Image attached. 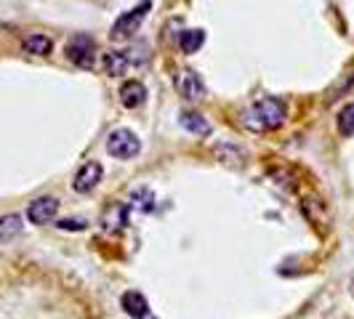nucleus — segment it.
<instances>
[{
    "mask_svg": "<svg viewBox=\"0 0 354 319\" xmlns=\"http://www.w3.org/2000/svg\"><path fill=\"white\" fill-rule=\"evenodd\" d=\"M205 43V30H184L178 35V48L184 53H197Z\"/></svg>",
    "mask_w": 354,
    "mask_h": 319,
    "instance_id": "obj_14",
    "label": "nucleus"
},
{
    "mask_svg": "<svg viewBox=\"0 0 354 319\" xmlns=\"http://www.w3.org/2000/svg\"><path fill=\"white\" fill-rule=\"evenodd\" d=\"M104 176V168L99 165V162H86L77 173H75V181H72V189L77 192V195H88L93 192L96 186H99V181Z\"/></svg>",
    "mask_w": 354,
    "mask_h": 319,
    "instance_id": "obj_6",
    "label": "nucleus"
},
{
    "mask_svg": "<svg viewBox=\"0 0 354 319\" xmlns=\"http://www.w3.org/2000/svg\"><path fill=\"white\" fill-rule=\"evenodd\" d=\"M149 8H152V0H142V3H139V6H133L131 11L120 14V19L112 24L109 37H112V40L133 37L136 32H139V27H142V21L147 19V14H149Z\"/></svg>",
    "mask_w": 354,
    "mask_h": 319,
    "instance_id": "obj_2",
    "label": "nucleus"
},
{
    "mask_svg": "<svg viewBox=\"0 0 354 319\" xmlns=\"http://www.w3.org/2000/svg\"><path fill=\"white\" fill-rule=\"evenodd\" d=\"M106 152L118 160H131L142 152V142L131 128H118L106 139Z\"/></svg>",
    "mask_w": 354,
    "mask_h": 319,
    "instance_id": "obj_3",
    "label": "nucleus"
},
{
    "mask_svg": "<svg viewBox=\"0 0 354 319\" xmlns=\"http://www.w3.org/2000/svg\"><path fill=\"white\" fill-rule=\"evenodd\" d=\"M67 59H70L75 67H83V70H91L93 67V61H96V43H93V37L88 35H75L67 43Z\"/></svg>",
    "mask_w": 354,
    "mask_h": 319,
    "instance_id": "obj_4",
    "label": "nucleus"
},
{
    "mask_svg": "<svg viewBox=\"0 0 354 319\" xmlns=\"http://www.w3.org/2000/svg\"><path fill=\"white\" fill-rule=\"evenodd\" d=\"M144 99H147V88H144V83H139V80H125L123 86H120V104L125 109L142 106Z\"/></svg>",
    "mask_w": 354,
    "mask_h": 319,
    "instance_id": "obj_9",
    "label": "nucleus"
},
{
    "mask_svg": "<svg viewBox=\"0 0 354 319\" xmlns=\"http://www.w3.org/2000/svg\"><path fill=\"white\" fill-rule=\"evenodd\" d=\"M59 229H70V231H80L86 229V221H59Z\"/></svg>",
    "mask_w": 354,
    "mask_h": 319,
    "instance_id": "obj_18",
    "label": "nucleus"
},
{
    "mask_svg": "<svg viewBox=\"0 0 354 319\" xmlns=\"http://www.w3.org/2000/svg\"><path fill=\"white\" fill-rule=\"evenodd\" d=\"M128 64H131V59H128V53L125 51H106L104 53V72L109 75V77H120V75H125Z\"/></svg>",
    "mask_w": 354,
    "mask_h": 319,
    "instance_id": "obj_11",
    "label": "nucleus"
},
{
    "mask_svg": "<svg viewBox=\"0 0 354 319\" xmlns=\"http://www.w3.org/2000/svg\"><path fill=\"white\" fill-rule=\"evenodd\" d=\"M349 293H352V298H354V274H352V280H349Z\"/></svg>",
    "mask_w": 354,
    "mask_h": 319,
    "instance_id": "obj_19",
    "label": "nucleus"
},
{
    "mask_svg": "<svg viewBox=\"0 0 354 319\" xmlns=\"http://www.w3.org/2000/svg\"><path fill=\"white\" fill-rule=\"evenodd\" d=\"M213 155L218 162H224V165H234V168H240L243 165V160H245V152L240 149V146H234V144H218L216 149H213Z\"/></svg>",
    "mask_w": 354,
    "mask_h": 319,
    "instance_id": "obj_13",
    "label": "nucleus"
},
{
    "mask_svg": "<svg viewBox=\"0 0 354 319\" xmlns=\"http://www.w3.org/2000/svg\"><path fill=\"white\" fill-rule=\"evenodd\" d=\"M56 211H59V200L56 197H37L27 208V218L37 226H46L56 218Z\"/></svg>",
    "mask_w": 354,
    "mask_h": 319,
    "instance_id": "obj_7",
    "label": "nucleus"
},
{
    "mask_svg": "<svg viewBox=\"0 0 354 319\" xmlns=\"http://www.w3.org/2000/svg\"><path fill=\"white\" fill-rule=\"evenodd\" d=\"M104 224H106V229H123L125 224H128V215H125V208H120V205H115L112 211L104 215Z\"/></svg>",
    "mask_w": 354,
    "mask_h": 319,
    "instance_id": "obj_17",
    "label": "nucleus"
},
{
    "mask_svg": "<svg viewBox=\"0 0 354 319\" xmlns=\"http://www.w3.org/2000/svg\"><path fill=\"white\" fill-rule=\"evenodd\" d=\"M174 86L176 93L187 102H200L205 96V83L200 80V75L195 70H178L174 77Z\"/></svg>",
    "mask_w": 354,
    "mask_h": 319,
    "instance_id": "obj_5",
    "label": "nucleus"
},
{
    "mask_svg": "<svg viewBox=\"0 0 354 319\" xmlns=\"http://www.w3.org/2000/svg\"><path fill=\"white\" fill-rule=\"evenodd\" d=\"M336 125H338V133L344 139L354 136V102L346 106H341V112L336 115Z\"/></svg>",
    "mask_w": 354,
    "mask_h": 319,
    "instance_id": "obj_16",
    "label": "nucleus"
},
{
    "mask_svg": "<svg viewBox=\"0 0 354 319\" xmlns=\"http://www.w3.org/2000/svg\"><path fill=\"white\" fill-rule=\"evenodd\" d=\"M120 303H123V311L128 314V317H133V319L149 317V303H147V298H144L139 290H128V293H123Z\"/></svg>",
    "mask_w": 354,
    "mask_h": 319,
    "instance_id": "obj_8",
    "label": "nucleus"
},
{
    "mask_svg": "<svg viewBox=\"0 0 354 319\" xmlns=\"http://www.w3.org/2000/svg\"><path fill=\"white\" fill-rule=\"evenodd\" d=\"M285 117H288L285 102L274 99V96H266V99H259L243 115V125L253 133H266V130H277L285 123Z\"/></svg>",
    "mask_w": 354,
    "mask_h": 319,
    "instance_id": "obj_1",
    "label": "nucleus"
},
{
    "mask_svg": "<svg viewBox=\"0 0 354 319\" xmlns=\"http://www.w3.org/2000/svg\"><path fill=\"white\" fill-rule=\"evenodd\" d=\"M21 215L17 213H8V215H3L0 218V242H8V240H14L17 234H21Z\"/></svg>",
    "mask_w": 354,
    "mask_h": 319,
    "instance_id": "obj_15",
    "label": "nucleus"
},
{
    "mask_svg": "<svg viewBox=\"0 0 354 319\" xmlns=\"http://www.w3.org/2000/svg\"><path fill=\"white\" fill-rule=\"evenodd\" d=\"M181 128L189 130V133H197V136H208L211 133V123L200 115V112H181Z\"/></svg>",
    "mask_w": 354,
    "mask_h": 319,
    "instance_id": "obj_12",
    "label": "nucleus"
},
{
    "mask_svg": "<svg viewBox=\"0 0 354 319\" xmlns=\"http://www.w3.org/2000/svg\"><path fill=\"white\" fill-rule=\"evenodd\" d=\"M21 48L30 56H48L53 51V40L48 35H40V32H32L21 40Z\"/></svg>",
    "mask_w": 354,
    "mask_h": 319,
    "instance_id": "obj_10",
    "label": "nucleus"
}]
</instances>
